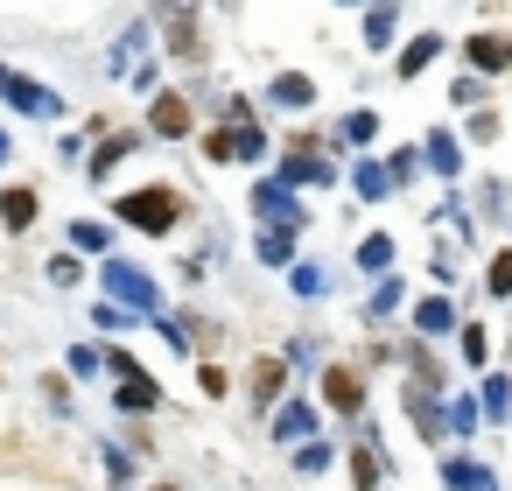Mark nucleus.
Segmentation results:
<instances>
[{"label": "nucleus", "instance_id": "20e7f679", "mask_svg": "<svg viewBox=\"0 0 512 491\" xmlns=\"http://www.w3.org/2000/svg\"><path fill=\"white\" fill-rule=\"evenodd\" d=\"M0 99H8L15 113H29V120H57V113H64V99H57L50 85H36V78H15V71L0 78Z\"/></svg>", "mask_w": 512, "mask_h": 491}, {"label": "nucleus", "instance_id": "f257e3e1", "mask_svg": "<svg viewBox=\"0 0 512 491\" xmlns=\"http://www.w3.org/2000/svg\"><path fill=\"white\" fill-rule=\"evenodd\" d=\"M113 211H120L134 232H176V218H183V197H176V190H127Z\"/></svg>", "mask_w": 512, "mask_h": 491}, {"label": "nucleus", "instance_id": "f03ea898", "mask_svg": "<svg viewBox=\"0 0 512 491\" xmlns=\"http://www.w3.org/2000/svg\"><path fill=\"white\" fill-rule=\"evenodd\" d=\"M99 288H113L120 309H148V316H162V288H155L141 267H127V260H106V267H99Z\"/></svg>", "mask_w": 512, "mask_h": 491}, {"label": "nucleus", "instance_id": "7ed1b4c3", "mask_svg": "<svg viewBox=\"0 0 512 491\" xmlns=\"http://www.w3.org/2000/svg\"><path fill=\"white\" fill-rule=\"evenodd\" d=\"M162 36H169V50L183 64L204 57V43H197V0H162Z\"/></svg>", "mask_w": 512, "mask_h": 491}, {"label": "nucleus", "instance_id": "1a4fd4ad", "mask_svg": "<svg viewBox=\"0 0 512 491\" xmlns=\"http://www.w3.org/2000/svg\"><path fill=\"white\" fill-rule=\"evenodd\" d=\"M155 400H162V386H155L148 372H127V379H120V400H113V407H127V414H148Z\"/></svg>", "mask_w": 512, "mask_h": 491}, {"label": "nucleus", "instance_id": "cd10ccee", "mask_svg": "<svg viewBox=\"0 0 512 491\" xmlns=\"http://www.w3.org/2000/svg\"><path fill=\"white\" fill-rule=\"evenodd\" d=\"M162 491H169V484H162Z\"/></svg>", "mask_w": 512, "mask_h": 491}, {"label": "nucleus", "instance_id": "f8f14e48", "mask_svg": "<svg viewBox=\"0 0 512 491\" xmlns=\"http://www.w3.org/2000/svg\"><path fill=\"white\" fill-rule=\"evenodd\" d=\"M281 183H330V162H316V155L302 148V155L281 162Z\"/></svg>", "mask_w": 512, "mask_h": 491}, {"label": "nucleus", "instance_id": "a211bd4d", "mask_svg": "<svg viewBox=\"0 0 512 491\" xmlns=\"http://www.w3.org/2000/svg\"><path fill=\"white\" fill-rule=\"evenodd\" d=\"M428 162H435L442 176H456V141H449V134H435V141H428Z\"/></svg>", "mask_w": 512, "mask_h": 491}, {"label": "nucleus", "instance_id": "412c9836", "mask_svg": "<svg viewBox=\"0 0 512 491\" xmlns=\"http://www.w3.org/2000/svg\"><path fill=\"white\" fill-rule=\"evenodd\" d=\"M358 197H386V169H379V162L358 169Z\"/></svg>", "mask_w": 512, "mask_h": 491}, {"label": "nucleus", "instance_id": "b1692460", "mask_svg": "<svg viewBox=\"0 0 512 491\" xmlns=\"http://www.w3.org/2000/svg\"><path fill=\"white\" fill-rule=\"evenodd\" d=\"M365 36H372V43H386V36H393V8H372V22H365Z\"/></svg>", "mask_w": 512, "mask_h": 491}, {"label": "nucleus", "instance_id": "dca6fc26", "mask_svg": "<svg viewBox=\"0 0 512 491\" xmlns=\"http://www.w3.org/2000/svg\"><path fill=\"white\" fill-rule=\"evenodd\" d=\"M127 155H134V134H120V141H106V148L92 155V176H106V169H120Z\"/></svg>", "mask_w": 512, "mask_h": 491}, {"label": "nucleus", "instance_id": "39448f33", "mask_svg": "<svg viewBox=\"0 0 512 491\" xmlns=\"http://www.w3.org/2000/svg\"><path fill=\"white\" fill-rule=\"evenodd\" d=\"M323 400H330L337 414H358V407H365V386H358V372L330 365V372H323Z\"/></svg>", "mask_w": 512, "mask_h": 491}, {"label": "nucleus", "instance_id": "6e6552de", "mask_svg": "<svg viewBox=\"0 0 512 491\" xmlns=\"http://www.w3.org/2000/svg\"><path fill=\"white\" fill-rule=\"evenodd\" d=\"M0 225H8V232H29L36 225V190L29 183H15L8 197H0Z\"/></svg>", "mask_w": 512, "mask_h": 491}, {"label": "nucleus", "instance_id": "6ab92c4d", "mask_svg": "<svg viewBox=\"0 0 512 491\" xmlns=\"http://www.w3.org/2000/svg\"><path fill=\"white\" fill-rule=\"evenodd\" d=\"M414 323H421V330H449V302H442V295H435V302H421V309H414Z\"/></svg>", "mask_w": 512, "mask_h": 491}, {"label": "nucleus", "instance_id": "4be33fe9", "mask_svg": "<svg viewBox=\"0 0 512 491\" xmlns=\"http://www.w3.org/2000/svg\"><path fill=\"white\" fill-rule=\"evenodd\" d=\"M358 260H365V267H386V260H393V239H365Z\"/></svg>", "mask_w": 512, "mask_h": 491}, {"label": "nucleus", "instance_id": "f3484780", "mask_svg": "<svg viewBox=\"0 0 512 491\" xmlns=\"http://www.w3.org/2000/svg\"><path fill=\"white\" fill-rule=\"evenodd\" d=\"M309 421H316L309 407H281V414H274V435H309Z\"/></svg>", "mask_w": 512, "mask_h": 491}, {"label": "nucleus", "instance_id": "aec40b11", "mask_svg": "<svg viewBox=\"0 0 512 491\" xmlns=\"http://www.w3.org/2000/svg\"><path fill=\"white\" fill-rule=\"evenodd\" d=\"M253 393H260V407H267V400H274V393H281V365H274V358H267V365H260V372H253Z\"/></svg>", "mask_w": 512, "mask_h": 491}, {"label": "nucleus", "instance_id": "4468645a", "mask_svg": "<svg viewBox=\"0 0 512 491\" xmlns=\"http://www.w3.org/2000/svg\"><path fill=\"white\" fill-rule=\"evenodd\" d=\"M435 50H442V36H414V43L400 50V78H414V71H421V64H428Z\"/></svg>", "mask_w": 512, "mask_h": 491}, {"label": "nucleus", "instance_id": "0eeeda50", "mask_svg": "<svg viewBox=\"0 0 512 491\" xmlns=\"http://www.w3.org/2000/svg\"><path fill=\"white\" fill-rule=\"evenodd\" d=\"M155 134H162V141H183V134H190V106H183L176 92H155Z\"/></svg>", "mask_w": 512, "mask_h": 491}, {"label": "nucleus", "instance_id": "bb28decb", "mask_svg": "<svg viewBox=\"0 0 512 491\" xmlns=\"http://www.w3.org/2000/svg\"><path fill=\"white\" fill-rule=\"evenodd\" d=\"M0 78H8V64H0Z\"/></svg>", "mask_w": 512, "mask_h": 491}, {"label": "nucleus", "instance_id": "ddd939ff", "mask_svg": "<svg viewBox=\"0 0 512 491\" xmlns=\"http://www.w3.org/2000/svg\"><path fill=\"white\" fill-rule=\"evenodd\" d=\"M71 246H78V253H106V246H113V232H106L99 218H78V225H71Z\"/></svg>", "mask_w": 512, "mask_h": 491}, {"label": "nucleus", "instance_id": "9d476101", "mask_svg": "<svg viewBox=\"0 0 512 491\" xmlns=\"http://www.w3.org/2000/svg\"><path fill=\"white\" fill-rule=\"evenodd\" d=\"M477 71H505L512 64V36H470V50H463Z\"/></svg>", "mask_w": 512, "mask_h": 491}, {"label": "nucleus", "instance_id": "393cba45", "mask_svg": "<svg viewBox=\"0 0 512 491\" xmlns=\"http://www.w3.org/2000/svg\"><path fill=\"white\" fill-rule=\"evenodd\" d=\"M295 295H323V274L316 267H295Z\"/></svg>", "mask_w": 512, "mask_h": 491}, {"label": "nucleus", "instance_id": "423d86ee", "mask_svg": "<svg viewBox=\"0 0 512 491\" xmlns=\"http://www.w3.org/2000/svg\"><path fill=\"white\" fill-rule=\"evenodd\" d=\"M253 211H260V218H281V225H302V204L288 197V183H260V190H253Z\"/></svg>", "mask_w": 512, "mask_h": 491}, {"label": "nucleus", "instance_id": "2eb2a0df", "mask_svg": "<svg viewBox=\"0 0 512 491\" xmlns=\"http://www.w3.org/2000/svg\"><path fill=\"white\" fill-rule=\"evenodd\" d=\"M309 99H316V92H309V78H295V71H288V78H274V106H309Z\"/></svg>", "mask_w": 512, "mask_h": 491}, {"label": "nucleus", "instance_id": "5701e85b", "mask_svg": "<svg viewBox=\"0 0 512 491\" xmlns=\"http://www.w3.org/2000/svg\"><path fill=\"white\" fill-rule=\"evenodd\" d=\"M491 295H512V253L491 260Z\"/></svg>", "mask_w": 512, "mask_h": 491}, {"label": "nucleus", "instance_id": "9b49d317", "mask_svg": "<svg viewBox=\"0 0 512 491\" xmlns=\"http://www.w3.org/2000/svg\"><path fill=\"white\" fill-rule=\"evenodd\" d=\"M295 232H302V225H267V232H260V260H267V267H288V260H295Z\"/></svg>", "mask_w": 512, "mask_h": 491}, {"label": "nucleus", "instance_id": "a878e982", "mask_svg": "<svg viewBox=\"0 0 512 491\" xmlns=\"http://www.w3.org/2000/svg\"><path fill=\"white\" fill-rule=\"evenodd\" d=\"M0 162H8V134H0Z\"/></svg>", "mask_w": 512, "mask_h": 491}]
</instances>
